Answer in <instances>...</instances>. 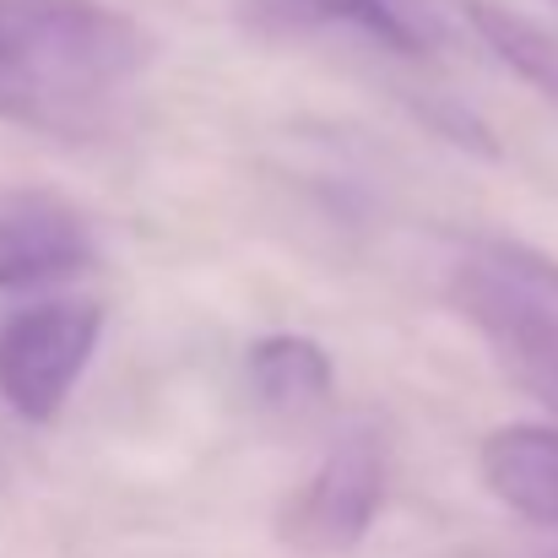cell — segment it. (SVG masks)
Segmentation results:
<instances>
[{
  "instance_id": "3",
  "label": "cell",
  "mask_w": 558,
  "mask_h": 558,
  "mask_svg": "<svg viewBox=\"0 0 558 558\" xmlns=\"http://www.w3.org/2000/svg\"><path fill=\"white\" fill-rule=\"evenodd\" d=\"M385 505V439L369 423L331 439L320 466L293 488L277 515V537L299 554H353L369 537L374 515Z\"/></svg>"
},
{
  "instance_id": "2",
  "label": "cell",
  "mask_w": 558,
  "mask_h": 558,
  "mask_svg": "<svg viewBox=\"0 0 558 558\" xmlns=\"http://www.w3.org/2000/svg\"><path fill=\"white\" fill-rule=\"evenodd\" d=\"M104 337L93 299H49L0 320V401L22 423H49L71 401Z\"/></svg>"
},
{
  "instance_id": "7",
  "label": "cell",
  "mask_w": 558,
  "mask_h": 558,
  "mask_svg": "<svg viewBox=\"0 0 558 558\" xmlns=\"http://www.w3.org/2000/svg\"><path fill=\"white\" fill-rule=\"evenodd\" d=\"M477 472L488 494L532 526H558V428L505 423L477 445Z\"/></svg>"
},
{
  "instance_id": "9",
  "label": "cell",
  "mask_w": 558,
  "mask_h": 558,
  "mask_svg": "<svg viewBox=\"0 0 558 558\" xmlns=\"http://www.w3.org/2000/svg\"><path fill=\"white\" fill-rule=\"evenodd\" d=\"M461 22H466L526 87H537L543 98L558 104V38L548 27H537V22H526L521 11L494 5V0H466Z\"/></svg>"
},
{
  "instance_id": "4",
  "label": "cell",
  "mask_w": 558,
  "mask_h": 558,
  "mask_svg": "<svg viewBox=\"0 0 558 558\" xmlns=\"http://www.w3.org/2000/svg\"><path fill=\"white\" fill-rule=\"evenodd\" d=\"M450 304L488 342L499 374L558 417V315L554 310L543 299H532L521 282H510L505 271H494L488 260L456 266Z\"/></svg>"
},
{
  "instance_id": "8",
  "label": "cell",
  "mask_w": 558,
  "mask_h": 558,
  "mask_svg": "<svg viewBox=\"0 0 558 558\" xmlns=\"http://www.w3.org/2000/svg\"><path fill=\"white\" fill-rule=\"evenodd\" d=\"M244 374H250V390L266 412H282V417H310L331 401L337 390V369H331V353L315 342V337H293V331H277V337H260L250 353H244Z\"/></svg>"
},
{
  "instance_id": "12",
  "label": "cell",
  "mask_w": 558,
  "mask_h": 558,
  "mask_svg": "<svg viewBox=\"0 0 558 558\" xmlns=\"http://www.w3.org/2000/svg\"><path fill=\"white\" fill-rule=\"evenodd\" d=\"M554 5H558V0H554Z\"/></svg>"
},
{
  "instance_id": "5",
  "label": "cell",
  "mask_w": 558,
  "mask_h": 558,
  "mask_svg": "<svg viewBox=\"0 0 558 558\" xmlns=\"http://www.w3.org/2000/svg\"><path fill=\"white\" fill-rule=\"evenodd\" d=\"M98 244L87 217L49 190L0 195V293L49 288L93 271Z\"/></svg>"
},
{
  "instance_id": "10",
  "label": "cell",
  "mask_w": 558,
  "mask_h": 558,
  "mask_svg": "<svg viewBox=\"0 0 558 558\" xmlns=\"http://www.w3.org/2000/svg\"><path fill=\"white\" fill-rule=\"evenodd\" d=\"M483 260H488L494 271H505L510 282H521L532 299H543L558 315V260L554 255H543V250H532V244H515V239H488V244H483Z\"/></svg>"
},
{
  "instance_id": "6",
  "label": "cell",
  "mask_w": 558,
  "mask_h": 558,
  "mask_svg": "<svg viewBox=\"0 0 558 558\" xmlns=\"http://www.w3.org/2000/svg\"><path fill=\"white\" fill-rule=\"evenodd\" d=\"M239 22L255 38H310V33H359L374 49L423 54L428 33L407 16L401 0H233Z\"/></svg>"
},
{
  "instance_id": "1",
  "label": "cell",
  "mask_w": 558,
  "mask_h": 558,
  "mask_svg": "<svg viewBox=\"0 0 558 558\" xmlns=\"http://www.w3.org/2000/svg\"><path fill=\"white\" fill-rule=\"evenodd\" d=\"M153 60V33L104 0H0V120L87 136Z\"/></svg>"
},
{
  "instance_id": "11",
  "label": "cell",
  "mask_w": 558,
  "mask_h": 558,
  "mask_svg": "<svg viewBox=\"0 0 558 558\" xmlns=\"http://www.w3.org/2000/svg\"><path fill=\"white\" fill-rule=\"evenodd\" d=\"M401 5H407V0H401ZM423 5H439V11H456V16L466 11V0H423Z\"/></svg>"
}]
</instances>
